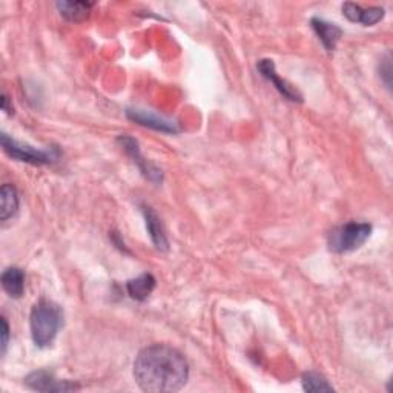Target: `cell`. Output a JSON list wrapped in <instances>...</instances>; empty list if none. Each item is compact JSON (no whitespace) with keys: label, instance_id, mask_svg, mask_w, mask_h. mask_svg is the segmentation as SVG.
Returning a JSON list of instances; mask_svg holds the SVG:
<instances>
[{"label":"cell","instance_id":"6da1fadb","mask_svg":"<svg viewBox=\"0 0 393 393\" xmlns=\"http://www.w3.org/2000/svg\"><path fill=\"white\" fill-rule=\"evenodd\" d=\"M139 387L151 393L178 392L189 378V364L182 352L166 344L145 347L134 361Z\"/></svg>","mask_w":393,"mask_h":393},{"label":"cell","instance_id":"7a4b0ae2","mask_svg":"<svg viewBox=\"0 0 393 393\" xmlns=\"http://www.w3.org/2000/svg\"><path fill=\"white\" fill-rule=\"evenodd\" d=\"M62 326L63 311L59 304L49 299H40L34 304L30 315V327L35 346L40 349L51 346Z\"/></svg>","mask_w":393,"mask_h":393},{"label":"cell","instance_id":"3957f363","mask_svg":"<svg viewBox=\"0 0 393 393\" xmlns=\"http://www.w3.org/2000/svg\"><path fill=\"white\" fill-rule=\"evenodd\" d=\"M372 234V226L369 223H346L335 227L329 234V249L335 254H347L360 249L366 243Z\"/></svg>","mask_w":393,"mask_h":393},{"label":"cell","instance_id":"277c9868","mask_svg":"<svg viewBox=\"0 0 393 393\" xmlns=\"http://www.w3.org/2000/svg\"><path fill=\"white\" fill-rule=\"evenodd\" d=\"M2 148L3 151L12 157L14 160L25 161L30 164H49L59 160L60 152L57 148H49V149H37L30 145H24L17 140L11 139L8 134H2Z\"/></svg>","mask_w":393,"mask_h":393},{"label":"cell","instance_id":"5b68a950","mask_svg":"<svg viewBox=\"0 0 393 393\" xmlns=\"http://www.w3.org/2000/svg\"><path fill=\"white\" fill-rule=\"evenodd\" d=\"M126 116L130 117L135 123H139L141 126L151 128V130L160 131V132H168V134H175L180 131V128L175 123L174 120L166 119L163 116H159L152 111H146V110H140V108H134V110H128Z\"/></svg>","mask_w":393,"mask_h":393},{"label":"cell","instance_id":"8992f818","mask_svg":"<svg viewBox=\"0 0 393 393\" xmlns=\"http://www.w3.org/2000/svg\"><path fill=\"white\" fill-rule=\"evenodd\" d=\"M25 384L37 392H71L78 389L77 384L57 380L53 374H48L45 370L34 372L30 376H26Z\"/></svg>","mask_w":393,"mask_h":393},{"label":"cell","instance_id":"52a82bcc","mask_svg":"<svg viewBox=\"0 0 393 393\" xmlns=\"http://www.w3.org/2000/svg\"><path fill=\"white\" fill-rule=\"evenodd\" d=\"M259 69H260L261 76L264 78H268L269 82H272L274 87L278 91H280L286 98L292 100V102H302V100H303L302 94H299V92L294 87H290L288 82L278 77V74L275 73V65H274L272 60H260Z\"/></svg>","mask_w":393,"mask_h":393},{"label":"cell","instance_id":"ba28073f","mask_svg":"<svg viewBox=\"0 0 393 393\" xmlns=\"http://www.w3.org/2000/svg\"><path fill=\"white\" fill-rule=\"evenodd\" d=\"M119 143H120L121 146H123L125 151L132 157L134 163L139 164L140 171L149 178V180H151V182L161 180V173H160V171L155 169L152 164H149L146 160L141 159V154H140L137 141H135L131 137H126V135H121V137H119Z\"/></svg>","mask_w":393,"mask_h":393},{"label":"cell","instance_id":"9c48e42d","mask_svg":"<svg viewBox=\"0 0 393 393\" xmlns=\"http://www.w3.org/2000/svg\"><path fill=\"white\" fill-rule=\"evenodd\" d=\"M313 31L317 33L318 39L323 42L327 51H333L341 37V30L335 24H329L323 19H312L311 22Z\"/></svg>","mask_w":393,"mask_h":393},{"label":"cell","instance_id":"30bf717a","mask_svg":"<svg viewBox=\"0 0 393 393\" xmlns=\"http://www.w3.org/2000/svg\"><path fill=\"white\" fill-rule=\"evenodd\" d=\"M2 286L11 298H20L25 292V272L19 268H8L3 270Z\"/></svg>","mask_w":393,"mask_h":393},{"label":"cell","instance_id":"8fae6325","mask_svg":"<svg viewBox=\"0 0 393 393\" xmlns=\"http://www.w3.org/2000/svg\"><path fill=\"white\" fill-rule=\"evenodd\" d=\"M19 211V194L12 184H3L0 189V220L6 221Z\"/></svg>","mask_w":393,"mask_h":393},{"label":"cell","instance_id":"7c38bea8","mask_svg":"<svg viewBox=\"0 0 393 393\" xmlns=\"http://www.w3.org/2000/svg\"><path fill=\"white\" fill-rule=\"evenodd\" d=\"M155 288V278L151 274H143L135 280L128 281L126 289L131 298L137 299V302H145V299L152 294Z\"/></svg>","mask_w":393,"mask_h":393},{"label":"cell","instance_id":"4fadbf2b","mask_svg":"<svg viewBox=\"0 0 393 393\" xmlns=\"http://www.w3.org/2000/svg\"><path fill=\"white\" fill-rule=\"evenodd\" d=\"M92 6L94 3L89 2H59L57 10L69 22H82L89 16Z\"/></svg>","mask_w":393,"mask_h":393},{"label":"cell","instance_id":"5bb4252c","mask_svg":"<svg viewBox=\"0 0 393 393\" xmlns=\"http://www.w3.org/2000/svg\"><path fill=\"white\" fill-rule=\"evenodd\" d=\"M143 213H145L148 232L149 235H151L154 245L159 249H161V251H166L168 240H166V235H164L163 232V227H161L159 217H157V213L151 208H143Z\"/></svg>","mask_w":393,"mask_h":393},{"label":"cell","instance_id":"9a60e30c","mask_svg":"<svg viewBox=\"0 0 393 393\" xmlns=\"http://www.w3.org/2000/svg\"><path fill=\"white\" fill-rule=\"evenodd\" d=\"M303 389L307 392H332V384L323 375L317 374V372H306L302 378Z\"/></svg>","mask_w":393,"mask_h":393},{"label":"cell","instance_id":"2e32d148","mask_svg":"<svg viewBox=\"0 0 393 393\" xmlns=\"http://www.w3.org/2000/svg\"><path fill=\"white\" fill-rule=\"evenodd\" d=\"M384 8H380V6H372V8L367 10H361L360 14V22L364 26H374L375 24L380 22V20L384 19Z\"/></svg>","mask_w":393,"mask_h":393},{"label":"cell","instance_id":"e0dca14e","mask_svg":"<svg viewBox=\"0 0 393 393\" xmlns=\"http://www.w3.org/2000/svg\"><path fill=\"white\" fill-rule=\"evenodd\" d=\"M361 6L355 3H344L342 5V14L350 20V22L358 24L360 22V14H361Z\"/></svg>","mask_w":393,"mask_h":393},{"label":"cell","instance_id":"ac0fdd59","mask_svg":"<svg viewBox=\"0 0 393 393\" xmlns=\"http://www.w3.org/2000/svg\"><path fill=\"white\" fill-rule=\"evenodd\" d=\"M8 340H10V326L6 323V320L2 318V355H5L6 347H8Z\"/></svg>","mask_w":393,"mask_h":393}]
</instances>
